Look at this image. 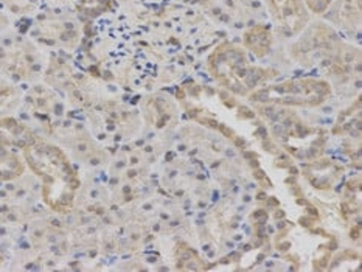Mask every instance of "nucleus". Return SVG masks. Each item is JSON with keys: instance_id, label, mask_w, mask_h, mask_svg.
I'll return each instance as SVG.
<instances>
[{"instance_id": "1", "label": "nucleus", "mask_w": 362, "mask_h": 272, "mask_svg": "<svg viewBox=\"0 0 362 272\" xmlns=\"http://www.w3.org/2000/svg\"><path fill=\"white\" fill-rule=\"evenodd\" d=\"M22 0H0V4H2L4 6H8L10 8L11 11H16L19 10V5H21Z\"/></svg>"}, {"instance_id": "2", "label": "nucleus", "mask_w": 362, "mask_h": 272, "mask_svg": "<svg viewBox=\"0 0 362 272\" xmlns=\"http://www.w3.org/2000/svg\"><path fill=\"white\" fill-rule=\"evenodd\" d=\"M2 19H4V16H2V13H0V23H2Z\"/></svg>"}]
</instances>
